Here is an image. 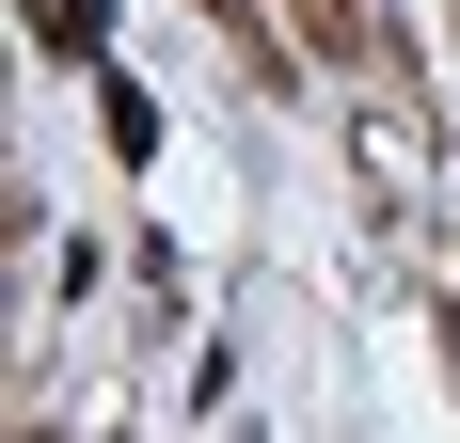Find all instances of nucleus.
<instances>
[{
	"label": "nucleus",
	"mask_w": 460,
	"mask_h": 443,
	"mask_svg": "<svg viewBox=\"0 0 460 443\" xmlns=\"http://www.w3.org/2000/svg\"><path fill=\"white\" fill-rule=\"evenodd\" d=\"M95 16H111V0H32V32H48V48H95Z\"/></svg>",
	"instance_id": "obj_1"
},
{
	"label": "nucleus",
	"mask_w": 460,
	"mask_h": 443,
	"mask_svg": "<svg viewBox=\"0 0 460 443\" xmlns=\"http://www.w3.org/2000/svg\"><path fill=\"white\" fill-rule=\"evenodd\" d=\"M302 32H318V48H366V16H349V0H302Z\"/></svg>",
	"instance_id": "obj_2"
}]
</instances>
